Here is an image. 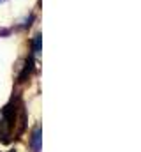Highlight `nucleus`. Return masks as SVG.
Returning <instances> with one entry per match:
<instances>
[{"instance_id": "obj_1", "label": "nucleus", "mask_w": 141, "mask_h": 152, "mask_svg": "<svg viewBox=\"0 0 141 152\" xmlns=\"http://www.w3.org/2000/svg\"><path fill=\"white\" fill-rule=\"evenodd\" d=\"M32 71H34V55H30V57L25 60V67H23V71L20 73V76H18V81H20V83H25V81L28 80V76L32 75Z\"/></svg>"}, {"instance_id": "obj_2", "label": "nucleus", "mask_w": 141, "mask_h": 152, "mask_svg": "<svg viewBox=\"0 0 141 152\" xmlns=\"http://www.w3.org/2000/svg\"><path fill=\"white\" fill-rule=\"evenodd\" d=\"M41 140H42V136H41V127L37 126L34 129V133H32V138H30V145H32L34 152H41Z\"/></svg>"}, {"instance_id": "obj_3", "label": "nucleus", "mask_w": 141, "mask_h": 152, "mask_svg": "<svg viewBox=\"0 0 141 152\" xmlns=\"http://www.w3.org/2000/svg\"><path fill=\"white\" fill-rule=\"evenodd\" d=\"M41 46H42V37H41V34H37L32 41V55H39L41 53Z\"/></svg>"}, {"instance_id": "obj_4", "label": "nucleus", "mask_w": 141, "mask_h": 152, "mask_svg": "<svg viewBox=\"0 0 141 152\" xmlns=\"http://www.w3.org/2000/svg\"><path fill=\"white\" fill-rule=\"evenodd\" d=\"M2 2H5V0H0V4H2Z\"/></svg>"}, {"instance_id": "obj_5", "label": "nucleus", "mask_w": 141, "mask_h": 152, "mask_svg": "<svg viewBox=\"0 0 141 152\" xmlns=\"http://www.w3.org/2000/svg\"><path fill=\"white\" fill-rule=\"evenodd\" d=\"M9 152H12V151H9Z\"/></svg>"}]
</instances>
